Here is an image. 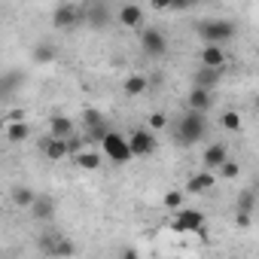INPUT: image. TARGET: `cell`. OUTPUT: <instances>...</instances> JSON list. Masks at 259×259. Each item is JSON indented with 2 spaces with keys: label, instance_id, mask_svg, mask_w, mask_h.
<instances>
[{
  "label": "cell",
  "instance_id": "1",
  "mask_svg": "<svg viewBox=\"0 0 259 259\" xmlns=\"http://www.w3.org/2000/svg\"><path fill=\"white\" fill-rule=\"evenodd\" d=\"M207 135V122H204V113H192L186 110L180 119H177V128H174V138L180 147H195L201 144Z\"/></svg>",
  "mask_w": 259,
  "mask_h": 259
},
{
  "label": "cell",
  "instance_id": "2",
  "mask_svg": "<svg viewBox=\"0 0 259 259\" xmlns=\"http://www.w3.org/2000/svg\"><path fill=\"white\" fill-rule=\"evenodd\" d=\"M195 31H198V37L204 40V46H226V43H232L235 34H238L235 22H229V19H204V22H198Z\"/></svg>",
  "mask_w": 259,
  "mask_h": 259
},
{
  "label": "cell",
  "instance_id": "3",
  "mask_svg": "<svg viewBox=\"0 0 259 259\" xmlns=\"http://www.w3.org/2000/svg\"><path fill=\"white\" fill-rule=\"evenodd\" d=\"M101 153H104L110 162H116V165H125V162H132V159H135L128 138H122V135H116V132H110V135L101 141Z\"/></svg>",
  "mask_w": 259,
  "mask_h": 259
},
{
  "label": "cell",
  "instance_id": "4",
  "mask_svg": "<svg viewBox=\"0 0 259 259\" xmlns=\"http://www.w3.org/2000/svg\"><path fill=\"white\" fill-rule=\"evenodd\" d=\"M82 22H85V10L76 7V4H58V7L52 10V25H55L58 31H70V28H76V25H82Z\"/></svg>",
  "mask_w": 259,
  "mask_h": 259
},
{
  "label": "cell",
  "instance_id": "5",
  "mask_svg": "<svg viewBox=\"0 0 259 259\" xmlns=\"http://www.w3.org/2000/svg\"><path fill=\"white\" fill-rule=\"evenodd\" d=\"M141 49H144V55H150V58H162V55L168 52V37H165V31H159V28H144V31H141Z\"/></svg>",
  "mask_w": 259,
  "mask_h": 259
},
{
  "label": "cell",
  "instance_id": "6",
  "mask_svg": "<svg viewBox=\"0 0 259 259\" xmlns=\"http://www.w3.org/2000/svg\"><path fill=\"white\" fill-rule=\"evenodd\" d=\"M128 144H132L135 159H138V156H153V153H156V135L150 132V128H135V132L128 135Z\"/></svg>",
  "mask_w": 259,
  "mask_h": 259
},
{
  "label": "cell",
  "instance_id": "7",
  "mask_svg": "<svg viewBox=\"0 0 259 259\" xmlns=\"http://www.w3.org/2000/svg\"><path fill=\"white\" fill-rule=\"evenodd\" d=\"M204 226V213L195 210V207H183L174 213V229L177 232H198Z\"/></svg>",
  "mask_w": 259,
  "mask_h": 259
},
{
  "label": "cell",
  "instance_id": "8",
  "mask_svg": "<svg viewBox=\"0 0 259 259\" xmlns=\"http://www.w3.org/2000/svg\"><path fill=\"white\" fill-rule=\"evenodd\" d=\"M229 162V147L226 144H210L204 153H201V165H204V171H220L223 165Z\"/></svg>",
  "mask_w": 259,
  "mask_h": 259
},
{
  "label": "cell",
  "instance_id": "9",
  "mask_svg": "<svg viewBox=\"0 0 259 259\" xmlns=\"http://www.w3.org/2000/svg\"><path fill=\"white\" fill-rule=\"evenodd\" d=\"M40 153L46 156V159H52V162H58V159H64V156H70V141H61V138H43L40 141Z\"/></svg>",
  "mask_w": 259,
  "mask_h": 259
},
{
  "label": "cell",
  "instance_id": "10",
  "mask_svg": "<svg viewBox=\"0 0 259 259\" xmlns=\"http://www.w3.org/2000/svg\"><path fill=\"white\" fill-rule=\"evenodd\" d=\"M82 122H85V128L92 132V138H98V141H104L107 135H110V128H107V122H104V116L95 110V107H89V110H82Z\"/></svg>",
  "mask_w": 259,
  "mask_h": 259
},
{
  "label": "cell",
  "instance_id": "11",
  "mask_svg": "<svg viewBox=\"0 0 259 259\" xmlns=\"http://www.w3.org/2000/svg\"><path fill=\"white\" fill-rule=\"evenodd\" d=\"M201 67L223 73V67H226V49L223 46H204L201 49Z\"/></svg>",
  "mask_w": 259,
  "mask_h": 259
},
{
  "label": "cell",
  "instance_id": "12",
  "mask_svg": "<svg viewBox=\"0 0 259 259\" xmlns=\"http://www.w3.org/2000/svg\"><path fill=\"white\" fill-rule=\"evenodd\" d=\"M213 183H217V174H213V171H198V174L189 177V183H186V195H201V192L213 189Z\"/></svg>",
  "mask_w": 259,
  "mask_h": 259
},
{
  "label": "cell",
  "instance_id": "13",
  "mask_svg": "<svg viewBox=\"0 0 259 259\" xmlns=\"http://www.w3.org/2000/svg\"><path fill=\"white\" fill-rule=\"evenodd\" d=\"M116 19H119L122 28H141L144 25V10L138 4H125V7H119Z\"/></svg>",
  "mask_w": 259,
  "mask_h": 259
},
{
  "label": "cell",
  "instance_id": "14",
  "mask_svg": "<svg viewBox=\"0 0 259 259\" xmlns=\"http://www.w3.org/2000/svg\"><path fill=\"white\" fill-rule=\"evenodd\" d=\"M147 89H150V79L144 73H128L125 82H122L125 98H141V95H147Z\"/></svg>",
  "mask_w": 259,
  "mask_h": 259
},
{
  "label": "cell",
  "instance_id": "15",
  "mask_svg": "<svg viewBox=\"0 0 259 259\" xmlns=\"http://www.w3.org/2000/svg\"><path fill=\"white\" fill-rule=\"evenodd\" d=\"M43 250L46 253H52V256H58V259H70L73 253H76V247H73V241H67V238H43Z\"/></svg>",
  "mask_w": 259,
  "mask_h": 259
},
{
  "label": "cell",
  "instance_id": "16",
  "mask_svg": "<svg viewBox=\"0 0 259 259\" xmlns=\"http://www.w3.org/2000/svg\"><path fill=\"white\" fill-rule=\"evenodd\" d=\"M49 135L61 138V141H70L73 138V119L70 116H52L49 119Z\"/></svg>",
  "mask_w": 259,
  "mask_h": 259
},
{
  "label": "cell",
  "instance_id": "17",
  "mask_svg": "<svg viewBox=\"0 0 259 259\" xmlns=\"http://www.w3.org/2000/svg\"><path fill=\"white\" fill-rule=\"evenodd\" d=\"M85 22L92 28H107L110 25V7L107 4H92L85 7Z\"/></svg>",
  "mask_w": 259,
  "mask_h": 259
},
{
  "label": "cell",
  "instance_id": "18",
  "mask_svg": "<svg viewBox=\"0 0 259 259\" xmlns=\"http://www.w3.org/2000/svg\"><path fill=\"white\" fill-rule=\"evenodd\" d=\"M28 138H31L28 122H19V119H10V122H7V141H10V144H25Z\"/></svg>",
  "mask_w": 259,
  "mask_h": 259
},
{
  "label": "cell",
  "instance_id": "19",
  "mask_svg": "<svg viewBox=\"0 0 259 259\" xmlns=\"http://www.w3.org/2000/svg\"><path fill=\"white\" fill-rule=\"evenodd\" d=\"M186 104H189V110H192V113H204V110L210 107V92H207V89L192 85V92H189Z\"/></svg>",
  "mask_w": 259,
  "mask_h": 259
},
{
  "label": "cell",
  "instance_id": "20",
  "mask_svg": "<svg viewBox=\"0 0 259 259\" xmlns=\"http://www.w3.org/2000/svg\"><path fill=\"white\" fill-rule=\"evenodd\" d=\"M73 162H76V168H82V171H101V156H98L95 150H82Z\"/></svg>",
  "mask_w": 259,
  "mask_h": 259
},
{
  "label": "cell",
  "instance_id": "21",
  "mask_svg": "<svg viewBox=\"0 0 259 259\" xmlns=\"http://www.w3.org/2000/svg\"><path fill=\"white\" fill-rule=\"evenodd\" d=\"M37 198H40V195H37L31 186H16V189H13V201H16L19 207H34Z\"/></svg>",
  "mask_w": 259,
  "mask_h": 259
},
{
  "label": "cell",
  "instance_id": "22",
  "mask_svg": "<svg viewBox=\"0 0 259 259\" xmlns=\"http://www.w3.org/2000/svg\"><path fill=\"white\" fill-rule=\"evenodd\" d=\"M31 213H34V220H52V213H55V201H52L49 195H40L37 204L31 207Z\"/></svg>",
  "mask_w": 259,
  "mask_h": 259
},
{
  "label": "cell",
  "instance_id": "23",
  "mask_svg": "<svg viewBox=\"0 0 259 259\" xmlns=\"http://www.w3.org/2000/svg\"><path fill=\"white\" fill-rule=\"evenodd\" d=\"M241 113L238 110H226V113H220V125L226 128V132H241Z\"/></svg>",
  "mask_w": 259,
  "mask_h": 259
},
{
  "label": "cell",
  "instance_id": "24",
  "mask_svg": "<svg viewBox=\"0 0 259 259\" xmlns=\"http://www.w3.org/2000/svg\"><path fill=\"white\" fill-rule=\"evenodd\" d=\"M183 198H186V192H180V189H171V192H165L162 204H165L168 210H183Z\"/></svg>",
  "mask_w": 259,
  "mask_h": 259
},
{
  "label": "cell",
  "instance_id": "25",
  "mask_svg": "<svg viewBox=\"0 0 259 259\" xmlns=\"http://www.w3.org/2000/svg\"><path fill=\"white\" fill-rule=\"evenodd\" d=\"M31 58H34L37 64H49V61L55 58V49H52V46H46V43H40V46L31 52Z\"/></svg>",
  "mask_w": 259,
  "mask_h": 259
},
{
  "label": "cell",
  "instance_id": "26",
  "mask_svg": "<svg viewBox=\"0 0 259 259\" xmlns=\"http://www.w3.org/2000/svg\"><path fill=\"white\" fill-rule=\"evenodd\" d=\"M217 79H220V73H217V70H204V67H201V70H198V76H195V85L210 92V85H213Z\"/></svg>",
  "mask_w": 259,
  "mask_h": 259
},
{
  "label": "cell",
  "instance_id": "27",
  "mask_svg": "<svg viewBox=\"0 0 259 259\" xmlns=\"http://www.w3.org/2000/svg\"><path fill=\"white\" fill-rule=\"evenodd\" d=\"M147 128L156 135V132H162V128H168V116L165 113H150L147 116Z\"/></svg>",
  "mask_w": 259,
  "mask_h": 259
},
{
  "label": "cell",
  "instance_id": "28",
  "mask_svg": "<svg viewBox=\"0 0 259 259\" xmlns=\"http://www.w3.org/2000/svg\"><path fill=\"white\" fill-rule=\"evenodd\" d=\"M253 204H256V195L253 192H241L238 195V213H247L250 217L253 213Z\"/></svg>",
  "mask_w": 259,
  "mask_h": 259
},
{
  "label": "cell",
  "instance_id": "29",
  "mask_svg": "<svg viewBox=\"0 0 259 259\" xmlns=\"http://www.w3.org/2000/svg\"><path fill=\"white\" fill-rule=\"evenodd\" d=\"M238 174H241V165H238V162H232V159L220 168V177H223V180H235Z\"/></svg>",
  "mask_w": 259,
  "mask_h": 259
},
{
  "label": "cell",
  "instance_id": "30",
  "mask_svg": "<svg viewBox=\"0 0 259 259\" xmlns=\"http://www.w3.org/2000/svg\"><path fill=\"white\" fill-rule=\"evenodd\" d=\"M119 259H141V253H138L135 247H125V250L119 253Z\"/></svg>",
  "mask_w": 259,
  "mask_h": 259
},
{
  "label": "cell",
  "instance_id": "31",
  "mask_svg": "<svg viewBox=\"0 0 259 259\" xmlns=\"http://www.w3.org/2000/svg\"><path fill=\"white\" fill-rule=\"evenodd\" d=\"M235 223H238L241 229H247V226H250V217H247V213H238V217H235Z\"/></svg>",
  "mask_w": 259,
  "mask_h": 259
},
{
  "label": "cell",
  "instance_id": "32",
  "mask_svg": "<svg viewBox=\"0 0 259 259\" xmlns=\"http://www.w3.org/2000/svg\"><path fill=\"white\" fill-rule=\"evenodd\" d=\"M256 110H259V95H256Z\"/></svg>",
  "mask_w": 259,
  "mask_h": 259
}]
</instances>
